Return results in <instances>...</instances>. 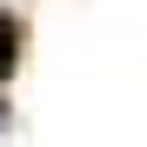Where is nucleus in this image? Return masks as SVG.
Returning a JSON list of instances; mask_svg holds the SVG:
<instances>
[{
    "label": "nucleus",
    "instance_id": "nucleus-1",
    "mask_svg": "<svg viewBox=\"0 0 147 147\" xmlns=\"http://www.w3.org/2000/svg\"><path fill=\"white\" fill-rule=\"evenodd\" d=\"M20 47H27V27H20L13 13H0V80L20 67Z\"/></svg>",
    "mask_w": 147,
    "mask_h": 147
},
{
    "label": "nucleus",
    "instance_id": "nucleus-2",
    "mask_svg": "<svg viewBox=\"0 0 147 147\" xmlns=\"http://www.w3.org/2000/svg\"><path fill=\"white\" fill-rule=\"evenodd\" d=\"M0 127H7V107H0Z\"/></svg>",
    "mask_w": 147,
    "mask_h": 147
}]
</instances>
